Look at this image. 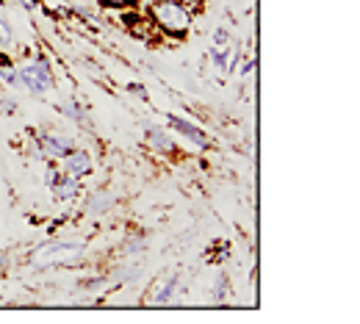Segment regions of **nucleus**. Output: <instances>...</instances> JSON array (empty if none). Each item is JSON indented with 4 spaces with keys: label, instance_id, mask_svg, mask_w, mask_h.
Segmentation results:
<instances>
[{
    "label": "nucleus",
    "instance_id": "39448f33",
    "mask_svg": "<svg viewBox=\"0 0 360 324\" xmlns=\"http://www.w3.org/2000/svg\"><path fill=\"white\" fill-rule=\"evenodd\" d=\"M34 139L39 144L45 161H58L64 153H70V150L75 147L72 136H70V134H61V131H39Z\"/></svg>",
    "mask_w": 360,
    "mask_h": 324
},
{
    "label": "nucleus",
    "instance_id": "f3484780",
    "mask_svg": "<svg viewBox=\"0 0 360 324\" xmlns=\"http://www.w3.org/2000/svg\"><path fill=\"white\" fill-rule=\"evenodd\" d=\"M252 72H255V58H244V67H241V78H252Z\"/></svg>",
    "mask_w": 360,
    "mask_h": 324
},
{
    "label": "nucleus",
    "instance_id": "f257e3e1",
    "mask_svg": "<svg viewBox=\"0 0 360 324\" xmlns=\"http://www.w3.org/2000/svg\"><path fill=\"white\" fill-rule=\"evenodd\" d=\"M147 20L169 39H183L194 25V11L180 0H147Z\"/></svg>",
    "mask_w": 360,
    "mask_h": 324
},
{
    "label": "nucleus",
    "instance_id": "7ed1b4c3",
    "mask_svg": "<svg viewBox=\"0 0 360 324\" xmlns=\"http://www.w3.org/2000/svg\"><path fill=\"white\" fill-rule=\"evenodd\" d=\"M84 255L81 244H61V241H50L42 250L34 252V266H56V264H75Z\"/></svg>",
    "mask_w": 360,
    "mask_h": 324
},
{
    "label": "nucleus",
    "instance_id": "9b49d317",
    "mask_svg": "<svg viewBox=\"0 0 360 324\" xmlns=\"http://www.w3.org/2000/svg\"><path fill=\"white\" fill-rule=\"evenodd\" d=\"M230 53H233V47L230 45H214L211 47V53H208V58H211V64L219 70V72H225L227 70V61H230Z\"/></svg>",
    "mask_w": 360,
    "mask_h": 324
},
{
    "label": "nucleus",
    "instance_id": "f8f14e48",
    "mask_svg": "<svg viewBox=\"0 0 360 324\" xmlns=\"http://www.w3.org/2000/svg\"><path fill=\"white\" fill-rule=\"evenodd\" d=\"M0 50L3 53H11L14 50V31H11V25H8L6 17H0Z\"/></svg>",
    "mask_w": 360,
    "mask_h": 324
},
{
    "label": "nucleus",
    "instance_id": "6ab92c4d",
    "mask_svg": "<svg viewBox=\"0 0 360 324\" xmlns=\"http://www.w3.org/2000/svg\"><path fill=\"white\" fill-rule=\"evenodd\" d=\"M3 266H6V258H3V255H0V269H3Z\"/></svg>",
    "mask_w": 360,
    "mask_h": 324
},
{
    "label": "nucleus",
    "instance_id": "423d86ee",
    "mask_svg": "<svg viewBox=\"0 0 360 324\" xmlns=\"http://www.w3.org/2000/svg\"><path fill=\"white\" fill-rule=\"evenodd\" d=\"M167 125H169L175 134L186 136V139L191 141L197 150H208L211 139H208V136H205V131H202V128H197L191 119H183V117H178V114H169V117H167Z\"/></svg>",
    "mask_w": 360,
    "mask_h": 324
},
{
    "label": "nucleus",
    "instance_id": "1a4fd4ad",
    "mask_svg": "<svg viewBox=\"0 0 360 324\" xmlns=\"http://www.w3.org/2000/svg\"><path fill=\"white\" fill-rule=\"evenodd\" d=\"M50 191H53V197H56L58 202H70V200H75V197L81 194V181L58 172V178L50 183Z\"/></svg>",
    "mask_w": 360,
    "mask_h": 324
},
{
    "label": "nucleus",
    "instance_id": "6e6552de",
    "mask_svg": "<svg viewBox=\"0 0 360 324\" xmlns=\"http://www.w3.org/2000/svg\"><path fill=\"white\" fill-rule=\"evenodd\" d=\"M56 108H58V114H61V117H70V119H72V122H78L81 128H86V131L91 128V117H89V111H86V105H84L81 100H75V97H61Z\"/></svg>",
    "mask_w": 360,
    "mask_h": 324
},
{
    "label": "nucleus",
    "instance_id": "9d476101",
    "mask_svg": "<svg viewBox=\"0 0 360 324\" xmlns=\"http://www.w3.org/2000/svg\"><path fill=\"white\" fill-rule=\"evenodd\" d=\"M175 291H178V275H169V278L164 280V285L150 297V302L153 305H169L175 299Z\"/></svg>",
    "mask_w": 360,
    "mask_h": 324
},
{
    "label": "nucleus",
    "instance_id": "aec40b11",
    "mask_svg": "<svg viewBox=\"0 0 360 324\" xmlns=\"http://www.w3.org/2000/svg\"><path fill=\"white\" fill-rule=\"evenodd\" d=\"M0 92H3V81H0Z\"/></svg>",
    "mask_w": 360,
    "mask_h": 324
},
{
    "label": "nucleus",
    "instance_id": "dca6fc26",
    "mask_svg": "<svg viewBox=\"0 0 360 324\" xmlns=\"http://www.w3.org/2000/svg\"><path fill=\"white\" fill-rule=\"evenodd\" d=\"M214 45H230V31H227V28H217V31H214Z\"/></svg>",
    "mask_w": 360,
    "mask_h": 324
},
{
    "label": "nucleus",
    "instance_id": "f03ea898",
    "mask_svg": "<svg viewBox=\"0 0 360 324\" xmlns=\"http://www.w3.org/2000/svg\"><path fill=\"white\" fill-rule=\"evenodd\" d=\"M53 86H56V78H53L50 64L45 58H28L17 67V78H14L11 89H25L34 97H45Z\"/></svg>",
    "mask_w": 360,
    "mask_h": 324
},
{
    "label": "nucleus",
    "instance_id": "0eeeda50",
    "mask_svg": "<svg viewBox=\"0 0 360 324\" xmlns=\"http://www.w3.org/2000/svg\"><path fill=\"white\" fill-rule=\"evenodd\" d=\"M144 141H147V147H150L153 153H158V155H175V153H178V144H175L172 134H169L167 128L150 125L147 134H144Z\"/></svg>",
    "mask_w": 360,
    "mask_h": 324
},
{
    "label": "nucleus",
    "instance_id": "ddd939ff",
    "mask_svg": "<svg viewBox=\"0 0 360 324\" xmlns=\"http://www.w3.org/2000/svg\"><path fill=\"white\" fill-rule=\"evenodd\" d=\"M225 294H227V278H225V275H219V278L214 280V288H211V297H214L217 302H225Z\"/></svg>",
    "mask_w": 360,
    "mask_h": 324
},
{
    "label": "nucleus",
    "instance_id": "2eb2a0df",
    "mask_svg": "<svg viewBox=\"0 0 360 324\" xmlns=\"http://www.w3.org/2000/svg\"><path fill=\"white\" fill-rule=\"evenodd\" d=\"M17 100L14 97H0V114H17Z\"/></svg>",
    "mask_w": 360,
    "mask_h": 324
},
{
    "label": "nucleus",
    "instance_id": "20e7f679",
    "mask_svg": "<svg viewBox=\"0 0 360 324\" xmlns=\"http://www.w3.org/2000/svg\"><path fill=\"white\" fill-rule=\"evenodd\" d=\"M58 172L61 175H70V178H78V181H84L86 175H91V155L89 150H84V147H72L70 153H64L58 161Z\"/></svg>",
    "mask_w": 360,
    "mask_h": 324
},
{
    "label": "nucleus",
    "instance_id": "a211bd4d",
    "mask_svg": "<svg viewBox=\"0 0 360 324\" xmlns=\"http://www.w3.org/2000/svg\"><path fill=\"white\" fill-rule=\"evenodd\" d=\"M20 3H22V6L28 8V11H34V8H39V3H37V0H20Z\"/></svg>",
    "mask_w": 360,
    "mask_h": 324
},
{
    "label": "nucleus",
    "instance_id": "4468645a",
    "mask_svg": "<svg viewBox=\"0 0 360 324\" xmlns=\"http://www.w3.org/2000/svg\"><path fill=\"white\" fill-rule=\"evenodd\" d=\"M105 8H134L136 3H141V0H100Z\"/></svg>",
    "mask_w": 360,
    "mask_h": 324
}]
</instances>
